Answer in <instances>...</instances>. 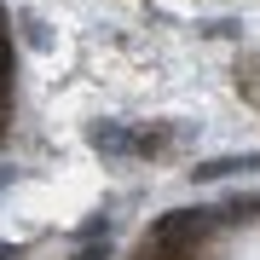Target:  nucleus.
Returning a JSON list of instances; mask_svg holds the SVG:
<instances>
[{
	"mask_svg": "<svg viewBox=\"0 0 260 260\" xmlns=\"http://www.w3.org/2000/svg\"><path fill=\"white\" fill-rule=\"evenodd\" d=\"M260 156H220V162H203V168H191V179H232V174H254Z\"/></svg>",
	"mask_w": 260,
	"mask_h": 260,
	"instance_id": "1",
	"label": "nucleus"
}]
</instances>
